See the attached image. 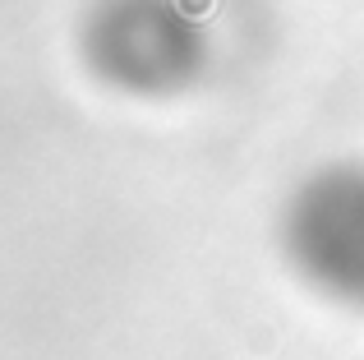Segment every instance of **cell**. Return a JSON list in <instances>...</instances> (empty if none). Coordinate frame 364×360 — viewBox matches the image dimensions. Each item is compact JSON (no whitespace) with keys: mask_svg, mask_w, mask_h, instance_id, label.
<instances>
[{"mask_svg":"<svg viewBox=\"0 0 364 360\" xmlns=\"http://www.w3.org/2000/svg\"><path fill=\"white\" fill-rule=\"evenodd\" d=\"M79 60L102 88L171 102L213 65V37L189 0H92L79 18Z\"/></svg>","mask_w":364,"mask_h":360,"instance_id":"cell-1","label":"cell"},{"mask_svg":"<svg viewBox=\"0 0 364 360\" xmlns=\"http://www.w3.org/2000/svg\"><path fill=\"white\" fill-rule=\"evenodd\" d=\"M282 259L314 296L364 309V157L314 166L277 213Z\"/></svg>","mask_w":364,"mask_h":360,"instance_id":"cell-2","label":"cell"}]
</instances>
